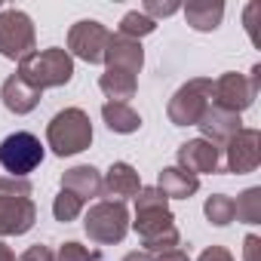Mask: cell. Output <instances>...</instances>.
Masks as SVG:
<instances>
[{"instance_id":"cell-1","label":"cell","mask_w":261,"mask_h":261,"mask_svg":"<svg viewBox=\"0 0 261 261\" xmlns=\"http://www.w3.org/2000/svg\"><path fill=\"white\" fill-rule=\"evenodd\" d=\"M133 227L142 237L145 252H151V255L178 249V243H181L175 218L169 212V203L157 188H142L136 194V221H133Z\"/></svg>"},{"instance_id":"cell-2","label":"cell","mask_w":261,"mask_h":261,"mask_svg":"<svg viewBox=\"0 0 261 261\" xmlns=\"http://www.w3.org/2000/svg\"><path fill=\"white\" fill-rule=\"evenodd\" d=\"M46 142L53 148L56 157H71V154H80L92 145V123H89V114L80 111V108H65L59 111L49 126H46Z\"/></svg>"},{"instance_id":"cell-3","label":"cell","mask_w":261,"mask_h":261,"mask_svg":"<svg viewBox=\"0 0 261 261\" xmlns=\"http://www.w3.org/2000/svg\"><path fill=\"white\" fill-rule=\"evenodd\" d=\"M19 77L34 86L37 92L53 89V86H65L74 77V59L68 56V49H43V53H31L28 59L19 62Z\"/></svg>"},{"instance_id":"cell-4","label":"cell","mask_w":261,"mask_h":261,"mask_svg":"<svg viewBox=\"0 0 261 261\" xmlns=\"http://www.w3.org/2000/svg\"><path fill=\"white\" fill-rule=\"evenodd\" d=\"M83 230L92 243L98 246H111V243H120L126 233H129V212L123 203L117 200H101L95 203L86 218H83Z\"/></svg>"},{"instance_id":"cell-5","label":"cell","mask_w":261,"mask_h":261,"mask_svg":"<svg viewBox=\"0 0 261 261\" xmlns=\"http://www.w3.org/2000/svg\"><path fill=\"white\" fill-rule=\"evenodd\" d=\"M209 105H212V80L194 77L169 98L166 114L175 126H197L203 120V114L209 111Z\"/></svg>"},{"instance_id":"cell-6","label":"cell","mask_w":261,"mask_h":261,"mask_svg":"<svg viewBox=\"0 0 261 261\" xmlns=\"http://www.w3.org/2000/svg\"><path fill=\"white\" fill-rule=\"evenodd\" d=\"M43 163V145L31 133H13L0 142V166L10 172V178H25Z\"/></svg>"},{"instance_id":"cell-7","label":"cell","mask_w":261,"mask_h":261,"mask_svg":"<svg viewBox=\"0 0 261 261\" xmlns=\"http://www.w3.org/2000/svg\"><path fill=\"white\" fill-rule=\"evenodd\" d=\"M34 22L22 10H4L0 13V56L22 62L34 53Z\"/></svg>"},{"instance_id":"cell-8","label":"cell","mask_w":261,"mask_h":261,"mask_svg":"<svg viewBox=\"0 0 261 261\" xmlns=\"http://www.w3.org/2000/svg\"><path fill=\"white\" fill-rule=\"evenodd\" d=\"M108 40H111V31L95 22V19H83L77 25H71L68 31V56H77L89 65H98L105 62V49H108Z\"/></svg>"},{"instance_id":"cell-9","label":"cell","mask_w":261,"mask_h":261,"mask_svg":"<svg viewBox=\"0 0 261 261\" xmlns=\"http://www.w3.org/2000/svg\"><path fill=\"white\" fill-rule=\"evenodd\" d=\"M255 95H258V86H252V80L237 71H227L212 83V105L230 114H243L255 101Z\"/></svg>"},{"instance_id":"cell-10","label":"cell","mask_w":261,"mask_h":261,"mask_svg":"<svg viewBox=\"0 0 261 261\" xmlns=\"http://www.w3.org/2000/svg\"><path fill=\"white\" fill-rule=\"evenodd\" d=\"M227 172L246 175L255 172L261 163V133L258 129H240L237 136L227 139Z\"/></svg>"},{"instance_id":"cell-11","label":"cell","mask_w":261,"mask_h":261,"mask_svg":"<svg viewBox=\"0 0 261 261\" xmlns=\"http://www.w3.org/2000/svg\"><path fill=\"white\" fill-rule=\"evenodd\" d=\"M37 221V206L31 197L0 194V237H19L28 233Z\"/></svg>"},{"instance_id":"cell-12","label":"cell","mask_w":261,"mask_h":261,"mask_svg":"<svg viewBox=\"0 0 261 261\" xmlns=\"http://www.w3.org/2000/svg\"><path fill=\"white\" fill-rule=\"evenodd\" d=\"M218 163H221V148L206 142V139H194V142H185L178 148V169H185L197 178L218 172Z\"/></svg>"},{"instance_id":"cell-13","label":"cell","mask_w":261,"mask_h":261,"mask_svg":"<svg viewBox=\"0 0 261 261\" xmlns=\"http://www.w3.org/2000/svg\"><path fill=\"white\" fill-rule=\"evenodd\" d=\"M105 62H108V68H120V71H129V74H139L142 65H145V49L133 37L111 34L108 49H105Z\"/></svg>"},{"instance_id":"cell-14","label":"cell","mask_w":261,"mask_h":261,"mask_svg":"<svg viewBox=\"0 0 261 261\" xmlns=\"http://www.w3.org/2000/svg\"><path fill=\"white\" fill-rule=\"evenodd\" d=\"M203 129V139L212 142V145H227L230 136L240 133V114H230V111H221L215 105H209V111L203 114V120L197 123Z\"/></svg>"},{"instance_id":"cell-15","label":"cell","mask_w":261,"mask_h":261,"mask_svg":"<svg viewBox=\"0 0 261 261\" xmlns=\"http://www.w3.org/2000/svg\"><path fill=\"white\" fill-rule=\"evenodd\" d=\"M101 185H105V194L114 197L117 203L136 197L142 191V178H139V172L129 166V163H111V169L105 172Z\"/></svg>"},{"instance_id":"cell-16","label":"cell","mask_w":261,"mask_h":261,"mask_svg":"<svg viewBox=\"0 0 261 261\" xmlns=\"http://www.w3.org/2000/svg\"><path fill=\"white\" fill-rule=\"evenodd\" d=\"M40 95H43V92H37L34 86H28L19 74L7 77L4 86H0V98H4V108L13 111V114H31V111L40 105Z\"/></svg>"},{"instance_id":"cell-17","label":"cell","mask_w":261,"mask_h":261,"mask_svg":"<svg viewBox=\"0 0 261 261\" xmlns=\"http://www.w3.org/2000/svg\"><path fill=\"white\" fill-rule=\"evenodd\" d=\"M62 191H71L74 197H80L86 203L92 197H101L105 185H101L98 169H92V166H74V169H68L62 175Z\"/></svg>"},{"instance_id":"cell-18","label":"cell","mask_w":261,"mask_h":261,"mask_svg":"<svg viewBox=\"0 0 261 261\" xmlns=\"http://www.w3.org/2000/svg\"><path fill=\"white\" fill-rule=\"evenodd\" d=\"M157 191L166 197V200H188L200 191V178L178 169V166H166L160 175H157Z\"/></svg>"},{"instance_id":"cell-19","label":"cell","mask_w":261,"mask_h":261,"mask_svg":"<svg viewBox=\"0 0 261 261\" xmlns=\"http://www.w3.org/2000/svg\"><path fill=\"white\" fill-rule=\"evenodd\" d=\"M185 19L194 31H215L224 19V4H218V0H191V4H185Z\"/></svg>"},{"instance_id":"cell-20","label":"cell","mask_w":261,"mask_h":261,"mask_svg":"<svg viewBox=\"0 0 261 261\" xmlns=\"http://www.w3.org/2000/svg\"><path fill=\"white\" fill-rule=\"evenodd\" d=\"M98 86H101V92H105L111 101H117V105H126L129 98L136 95V89H139V80H136V74H129V71L108 68V71L98 77Z\"/></svg>"},{"instance_id":"cell-21","label":"cell","mask_w":261,"mask_h":261,"mask_svg":"<svg viewBox=\"0 0 261 261\" xmlns=\"http://www.w3.org/2000/svg\"><path fill=\"white\" fill-rule=\"evenodd\" d=\"M101 117L108 123L111 133H120V136H129L142 126V117L129 108V105H117V101H105L101 105Z\"/></svg>"},{"instance_id":"cell-22","label":"cell","mask_w":261,"mask_h":261,"mask_svg":"<svg viewBox=\"0 0 261 261\" xmlns=\"http://www.w3.org/2000/svg\"><path fill=\"white\" fill-rule=\"evenodd\" d=\"M233 218L243 224H261V188H246L233 200Z\"/></svg>"},{"instance_id":"cell-23","label":"cell","mask_w":261,"mask_h":261,"mask_svg":"<svg viewBox=\"0 0 261 261\" xmlns=\"http://www.w3.org/2000/svg\"><path fill=\"white\" fill-rule=\"evenodd\" d=\"M154 31H157V22H151L142 10H133V13H126V16L120 19V34H123V37L142 40V37H148V34H154Z\"/></svg>"},{"instance_id":"cell-24","label":"cell","mask_w":261,"mask_h":261,"mask_svg":"<svg viewBox=\"0 0 261 261\" xmlns=\"http://www.w3.org/2000/svg\"><path fill=\"white\" fill-rule=\"evenodd\" d=\"M203 212H206V218H209L215 227H224V224L233 221V200H230L227 194H212V197L206 200Z\"/></svg>"},{"instance_id":"cell-25","label":"cell","mask_w":261,"mask_h":261,"mask_svg":"<svg viewBox=\"0 0 261 261\" xmlns=\"http://www.w3.org/2000/svg\"><path fill=\"white\" fill-rule=\"evenodd\" d=\"M83 212V200L80 197H74L71 191H59V197L53 200V215H56V221H74L77 215Z\"/></svg>"},{"instance_id":"cell-26","label":"cell","mask_w":261,"mask_h":261,"mask_svg":"<svg viewBox=\"0 0 261 261\" xmlns=\"http://www.w3.org/2000/svg\"><path fill=\"white\" fill-rule=\"evenodd\" d=\"M53 261H98V252H89L80 243H65V246H59Z\"/></svg>"},{"instance_id":"cell-27","label":"cell","mask_w":261,"mask_h":261,"mask_svg":"<svg viewBox=\"0 0 261 261\" xmlns=\"http://www.w3.org/2000/svg\"><path fill=\"white\" fill-rule=\"evenodd\" d=\"M181 7L175 4V0H148V4L142 7V13L151 19V22H157V19H166V16H175Z\"/></svg>"},{"instance_id":"cell-28","label":"cell","mask_w":261,"mask_h":261,"mask_svg":"<svg viewBox=\"0 0 261 261\" xmlns=\"http://www.w3.org/2000/svg\"><path fill=\"white\" fill-rule=\"evenodd\" d=\"M0 194L31 197V181H28V178H4V175H0Z\"/></svg>"},{"instance_id":"cell-29","label":"cell","mask_w":261,"mask_h":261,"mask_svg":"<svg viewBox=\"0 0 261 261\" xmlns=\"http://www.w3.org/2000/svg\"><path fill=\"white\" fill-rule=\"evenodd\" d=\"M243 261H261V237L249 233L243 240Z\"/></svg>"},{"instance_id":"cell-30","label":"cell","mask_w":261,"mask_h":261,"mask_svg":"<svg viewBox=\"0 0 261 261\" xmlns=\"http://www.w3.org/2000/svg\"><path fill=\"white\" fill-rule=\"evenodd\" d=\"M197 261H233V255L224 249V246H209V249H203L200 252V258Z\"/></svg>"},{"instance_id":"cell-31","label":"cell","mask_w":261,"mask_h":261,"mask_svg":"<svg viewBox=\"0 0 261 261\" xmlns=\"http://www.w3.org/2000/svg\"><path fill=\"white\" fill-rule=\"evenodd\" d=\"M19 261H53V249L37 243V246H31V249H28V252H25Z\"/></svg>"},{"instance_id":"cell-32","label":"cell","mask_w":261,"mask_h":261,"mask_svg":"<svg viewBox=\"0 0 261 261\" xmlns=\"http://www.w3.org/2000/svg\"><path fill=\"white\" fill-rule=\"evenodd\" d=\"M261 13V4H249L246 7V28H249V34H252V40H255V16Z\"/></svg>"},{"instance_id":"cell-33","label":"cell","mask_w":261,"mask_h":261,"mask_svg":"<svg viewBox=\"0 0 261 261\" xmlns=\"http://www.w3.org/2000/svg\"><path fill=\"white\" fill-rule=\"evenodd\" d=\"M157 261H191V258H188L185 249H169V252H160Z\"/></svg>"},{"instance_id":"cell-34","label":"cell","mask_w":261,"mask_h":261,"mask_svg":"<svg viewBox=\"0 0 261 261\" xmlns=\"http://www.w3.org/2000/svg\"><path fill=\"white\" fill-rule=\"evenodd\" d=\"M123 261H157V258H154L151 252H129Z\"/></svg>"},{"instance_id":"cell-35","label":"cell","mask_w":261,"mask_h":261,"mask_svg":"<svg viewBox=\"0 0 261 261\" xmlns=\"http://www.w3.org/2000/svg\"><path fill=\"white\" fill-rule=\"evenodd\" d=\"M0 261H16L13 249H10V246H4V243H0Z\"/></svg>"}]
</instances>
